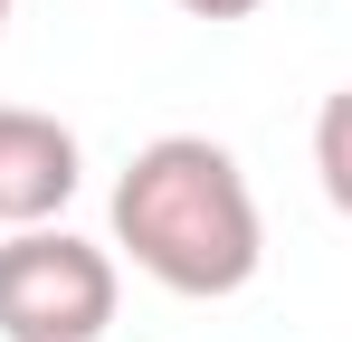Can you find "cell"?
Here are the masks:
<instances>
[{
  "label": "cell",
  "mask_w": 352,
  "mask_h": 342,
  "mask_svg": "<svg viewBox=\"0 0 352 342\" xmlns=\"http://www.w3.org/2000/svg\"><path fill=\"white\" fill-rule=\"evenodd\" d=\"M115 247H133V266L172 295H238L267 257L248 171L200 133L143 143L115 181Z\"/></svg>",
  "instance_id": "obj_1"
},
{
  "label": "cell",
  "mask_w": 352,
  "mask_h": 342,
  "mask_svg": "<svg viewBox=\"0 0 352 342\" xmlns=\"http://www.w3.org/2000/svg\"><path fill=\"white\" fill-rule=\"evenodd\" d=\"M115 323V257L86 238L19 228L0 247V333L10 342H96Z\"/></svg>",
  "instance_id": "obj_2"
},
{
  "label": "cell",
  "mask_w": 352,
  "mask_h": 342,
  "mask_svg": "<svg viewBox=\"0 0 352 342\" xmlns=\"http://www.w3.org/2000/svg\"><path fill=\"white\" fill-rule=\"evenodd\" d=\"M76 200V133L58 114L0 105V228H38Z\"/></svg>",
  "instance_id": "obj_3"
},
{
  "label": "cell",
  "mask_w": 352,
  "mask_h": 342,
  "mask_svg": "<svg viewBox=\"0 0 352 342\" xmlns=\"http://www.w3.org/2000/svg\"><path fill=\"white\" fill-rule=\"evenodd\" d=\"M314 171H324V200L352 219V86L324 95V114H314Z\"/></svg>",
  "instance_id": "obj_4"
},
{
  "label": "cell",
  "mask_w": 352,
  "mask_h": 342,
  "mask_svg": "<svg viewBox=\"0 0 352 342\" xmlns=\"http://www.w3.org/2000/svg\"><path fill=\"white\" fill-rule=\"evenodd\" d=\"M190 19H248V10H267V0H181Z\"/></svg>",
  "instance_id": "obj_5"
},
{
  "label": "cell",
  "mask_w": 352,
  "mask_h": 342,
  "mask_svg": "<svg viewBox=\"0 0 352 342\" xmlns=\"http://www.w3.org/2000/svg\"><path fill=\"white\" fill-rule=\"evenodd\" d=\"M0 29H10V0H0Z\"/></svg>",
  "instance_id": "obj_6"
}]
</instances>
